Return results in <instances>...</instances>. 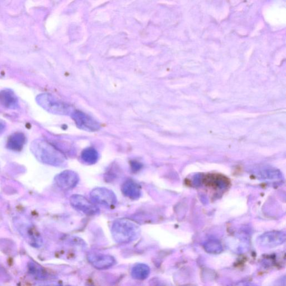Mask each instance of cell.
Returning <instances> with one entry per match:
<instances>
[{
  "mask_svg": "<svg viewBox=\"0 0 286 286\" xmlns=\"http://www.w3.org/2000/svg\"><path fill=\"white\" fill-rule=\"evenodd\" d=\"M31 148L37 159L47 165L59 167L66 162L64 154L48 142L35 140L32 143Z\"/></svg>",
  "mask_w": 286,
  "mask_h": 286,
  "instance_id": "1",
  "label": "cell"
},
{
  "mask_svg": "<svg viewBox=\"0 0 286 286\" xmlns=\"http://www.w3.org/2000/svg\"><path fill=\"white\" fill-rule=\"evenodd\" d=\"M111 233L114 240L119 244L132 242L137 239L140 233L138 224L128 219L115 220L112 224Z\"/></svg>",
  "mask_w": 286,
  "mask_h": 286,
  "instance_id": "2",
  "label": "cell"
},
{
  "mask_svg": "<svg viewBox=\"0 0 286 286\" xmlns=\"http://www.w3.org/2000/svg\"><path fill=\"white\" fill-rule=\"evenodd\" d=\"M36 101L40 106L51 113L64 115L72 113L71 106L57 100L48 93H42L37 96Z\"/></svg>",
  "mask_w": 286,
  "mask_h": 286,
  "instance_id": "3",
  "label": "cell"
},
{
  "mask_svg": "<svg viewBox=\"0 0 286 286\" xmlns=\"http://www.w3.org/2000/svg\"><path fill=\"white\" fill-rule=\"evenodd\" d=\"M90 198L94 204L111 208L117 203V198L114 192L105 187H97L90 193Z\"/></svg>",
  "mask_w": 286,
  "mask_h": 286,
  "instance_id": "4",
  "label": "cell"
},
{
  "mask_svg": "<svg viewBox=\"0 0 286 286\" xmlns=\"http://www.w3.org/2000/svg\"><path fill=\"white\" fill-rule=\"evenodd\" d=\"M71 117L79 129L88 132H95L101 128L100 124L91 116L80 111H74Z\"/></svg>",
  "mask_w": 286,
  "mask_h": 286,
  "instance_id": "5",
  "label": "cell"
},
{
  "mask_svg": "<svg viewBox=\"0 0 286 286\" xmlns=\"http://www.w3.org/2000/svg\"><path fill=\"white\" fill-rule=\"evenodd\" d=\"M70 204L77 212L87 215H95L100 210L97 206L81 195H73L70 198Z\"/></svg>",
  "mask_w": 286,
  "mask_h": 286,
  "instance_id": "6",
  "label": "cell"
},
{
  "mask_svg": "<svg viewBox=\"0 0 286 286\" xmlns=\"http://www.w3.org/2000/svg\"><path fill=\"white\" fill-rule=\"evenodd\" d=\"M79 180L77 173L70 170L64 171L55 178L56 184L64 190L74 189L78 185Z\"/></svg>",
  "mask_w": 286,
  "mask_h": 286,
  "instance_id": "7",
  "label": "cell"
},
{
  "mask_svg": "<svg viewBox=\"0 0 286 286\" xmlns=\"http://www.w3.org/2000/svg\"><path fill=\"white\" fill-rule=\"evenodd\" d=\"M87 259L91 265L97 270L110 269L116 264V260L114 257L100 254V253H90L87 256Z\"/></svg>",
  "mask_w": 286,
  "mask_h": 286,
  "instance_id": "8",
  "label": "cell"
},
{
  "mask_svg": "<svg viewBox=\"0 0 286 286\" xmlns=\"http://www.w3.org/2000/svg\"><path fill=\"white\" fill-rule=\"evenodd\" d=\"M285 241V234L281 232L266 233L259 239V243L261 246L269 248L282 245Z\"/></svg>",
  "mask_w": 286,
  "mask_h": 286,
  "instance_id": "9",
  "label": "cell"
},
{
  "mask_svg": "<svg viewBox=\"0 0 286 286\" xmlns=\"http://www.w3.org/2000/svg\"><path fill=\"white\" fill-rule=\"evenodd\" d=\"M122 193L130 200L139 199L142 196L141 187L132 180L126 181L121 187Z\"/></svg>",
  "mask_w": 286,
  "mask_h": 286,
  "instance_id": "10",
  "label": "cell"
},
{
  "mask_svg": "<svg viewBox=\"0 0 286 286\" xmlns=\"http://www.w3.org/2000/svg\"><path fill=\"white\" fill-rule=\"evenodd\" d=\"M204 182L206 186L214 189L224 188L228 187L230 183L228 178L219 174L208 175L204 178Z\"/></svg>",
  "mask_w": 286,
  "mask_h": 286,
  "instance_id": "11",
  "label": "cell"
},
{
  "mask_svg": "<svg viewBox=\"0 0 286 286\" xmlns=\"http://www.w3.org/2000/svg\"><path fill=\"white\" fill-rule=\"evenodd\" d=\"M0 102L8 109H15L18 107V100L11 90L6 89L0 91Z\"/></svg>",
  "mask_w": 286,
  "mask_h": 286,
  "instance_id": "12",
  "label": "cell"
},
{
  "mask_svg": "<svg viewBox=\"0 0 286 286\" xmlns=\"http://www.w3.org/2000/svg\"><path fill=\"white\" fill-rule=\"evenodd\" d=\"M151 270L149 267L144 264L135 265L131 271V275L135 280L142 281L148 279Z\"/></svg>",
  "mask_w": 286,
  "mask_h": 286,
  "instance_id": "13",
  "label": "cell"
},
{
  "mask_svg": "<svg viewBox=\"0 0 286 286\" xmlns=\"http://www.w3.org/2000/svg\"><path fill=\"white\" fill-rule=\"evenodd\" d=\"M81 158L82 161L87 165H94L99 159V154L95 148L89 147L83 150L81 154Z\"/></svg>",
  "mask_w": 286,
  "mask_h": 286,
  "instance_id": "14",
  "label": "cell"
},
{
  "mask_svg": "<svg viewBox=\"0 0 286 286\" xmlns=\"http://www.w3.org/2000/svg\"><path fill=\"white\" fill-rule=\"evenodd\" d=\"M25 142L24 135L21 133H16L11 136L8 139L7 146L14 151H20Z\"/></svg>",
  "mask_w": 286,
  "mask_h": 286,
  "instance_id": "15",
  "label": "cell"
},
{
  "mask_svg": "<svg viewBox=\"0 0 286 286\" xmlns=\"http://www.w3.org/2000/svg\"><path fill=\"white\" fill-rule=\"evenodd\" d=\"M204 250L210 255H219L223 251L222 244L215 240L206 242L204 244Z\"/></svg>",
  "mask_w": 286,
  "mask_h": 286,
  "instance_id": "16",
  "label": "cell"
},
{
  "mask_svg": "<svg viewBox=\"0 0 286 286\" xmlns=\"http://www.w3.org/2000/svg\"><path fill=\"white\" fill-rule=\"evenodd\" d=\"M131 168L134 171H138L142 168V165L140 163L137 162H132L131 163Z\"/></svg>",
  "mask_w": 286,
  "mask_h": 286,
  "instance_id": "17",
  "label": "cell"
},
{
  "mask_svg": "<svg viewBox=\"0 0 286 286\" xmlns=\"http://www.w3.org/2000/svg\"><path fill=\"white\" fill-rule=\"evenodd\" d=\"M233 286H257L251 283L242 282V283H239Z\"/></svg>",
  "mask_w": 286,
  "mask_h": 286,
  "instance_id": "18",
  "label": "cell"
},
{
  "mask_svg": "<svg viewBox=\"0 0 286 286\" xmlns=\"http://www.w3.org/2000/svg\"><path fill=\"white\" fill-rule=\"evenodd\" d=\"M4 129V124L1 120H0V133L2 132V131Z\"/></svg>",
  "mask_w": 286,
  "mask_h": 286,
  "instance_id": "19",
  "label": "cell"
}]
</instances>
